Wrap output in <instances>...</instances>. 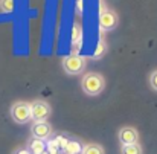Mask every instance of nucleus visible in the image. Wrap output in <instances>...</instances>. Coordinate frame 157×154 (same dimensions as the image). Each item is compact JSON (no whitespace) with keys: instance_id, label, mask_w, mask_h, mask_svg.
Instances as JSON below:
<instances>
[{"instance_id":"1","label":"nucleus","mask_w":157,"mask_h":154,"mask_svg":"<svg viewBox=\"0 0 157 154\" xmlns=\"http://www.w3.org/2000/svg\"><path fill=\"white\" fill-rule=\"evenodd\" d=\"M81 89L89 96H98L104 92L105 78L98 72H87L86 75H82Z\"/></svg>"},{"instance_id":"2","label":"nucleus","mask_w":157,"mask_h":154,"mask_svg":"<svg viewBox=\"0 0 157 154\" xmlns=\"http://www.w3.org/2000/svg\"><path fill=\"white\" fill-rule=\"evenodd\" d=\"M86 63H87V60L84 56H81V55H72V53L63 56V60H61L63 70L67 75H73V76L75 75H81L86 70V66H87Z\"/></svg>"},{"instance_id":"3","label":"nucleus","mask_w":157,"mask_h":154,"mask_svg":"<svg viewBox=\"0 0 157 154\" xmlns=\"http://www.w3.org/2000/svg\"><path fill=\"white\" fill-rule=\"evenodd\" d=\"M9 113H11V117L15 124H20V125H25L28 122H31V104L26 102V101H17L11 105L9 108Z\"/></svg>"},{"instance_id":"4","label":"nucleus","mask_w":157,"mask_h":154,"mask_svg":"<svg viewBox=\"0 0 157 154\" xmlns=\"http://www.w3.org/2000/svg\"><path fill=\"white\" fill-rule=\"evenodd\" d=\"M29 104H31V119L34 122H44L52 114L51 104L44 99H35L34 102Z\"/></svg>"},{"instance_id":"5","label":"nucleus","mask_w":157,"mask_h":154,"mask_svg":"<svg viewBox=\"0 0 157 154\" xmlns=\"http://www.w3.org/2000/svg\"><path fill=\"white\" fill-rule=\"evenodd\" d=\"M119 25V15L116 14V11L110 9V8H104L101 9V14H99V28L101 31H113L116 29Z\"/></svg>"},{"instance_id":"6","label":"nucleus","mask_w":157,"mask_h":154,"mask_svg":"<svg viewBox=\"0 0 157 154\" xmlns=\"http://www.w3.org/2000/svg\"><path fill=\"white\" fill-rule=\"evenodd\" d=\"M31 133H32V137L46 142V141L52 136L53 128L48 121H44V122H34V125H32V128H31Z\"/></svg>"},{"instance_id":"7","label":"nucleus","mask_w":157,"mask_h":154,"mask_svg":"<svg viewBox=\"0 0 157 154\" xmlns=\"http://www.w3.org/2000/svg\"><path fill=\"white\" fill-rule=\"evenodd\" d=\"M117 137H119V142L121 145H131V144H137L139 142V131L134 128V127H122L117 133Z\"/></svg>"},{"instance_id":"8","label":"nucleus","mask_w":157,"mask_h":154,"mask_svg":"<svg viewBox=\"0 0 157 154\" xmlns=\"http://www.w3.org/2000/svg\"><path fill=\"white\" fill-rule=\"evenodd\" d=\"M84 43V29L82 25L79 21L73 23V29H72V55H78L79 49L82 48Z\"/></svg>"},{"instance_id":"9","label":"nucleus","mask_w":157,"mask_h":154,"mask_svg":"<svg viewBox=\"0 0 157 154\" xmlns=\"http://www.w3.org/2000/svg\"><path fill=\"white\" fill-rule=\"evenodd\" d=\"M26 150L31 154H43V153H46V142L32 137V139L28 142V148H26Z\"/></svg>"},{"instance_id":"10","label":"nucleus","mask_w":157,"mask_h":154,"mask_svg":"<svg viewBox=\"0 0 157 154\" xmlns=\"http://www.w3.org/2000/svg\"><path fill=\"white\" fill-rule=\"evenodd\" d=\"M82 148H84V145L79 141L69 139L66 147L63 148V154H81L82 153Z\"/></svg>"},{"instance_id":"11","label":"nucleus","mask_w":157,"mask_h":154,"mask_svg":"<svg viewBox=\"0 0 157 154\" xmlns=\"http://www.w3.org/2000/svg\"><path fill=\"white\" fill-rule=\"evenodd\" d=\"M107 51H108V46L105 43L104 35H101L99 37V41H98V46H96V49H95L93 55H92V60H101V58H104Z\"/></svg>"},{"instance_id":"12","label":"nucleus","mask_w":157,"mask_h":154,"mask_svg":"<svg viewBox=\"0 0 157 154\" xmlns=\"http://www.w3.org/2000/svg\"><path fill=\"white\" fill-rule=\"evenodd\" d=\"M121 154H144V148L139 142L131 145H121Z\"/></svg>"},{"instance_id":"13","label":"nucleus","mask_w":157,"mask_h":154,"mask_svg":"<svg viewBox=\"0 0 157 154\" xmlns=\"http://www.w3.org/2000/svg\"><path fill=\"white\" fill-rule=\"evenodd\" d=\"M81 154H105V151H104V148H102V145L92 142V144H86L84 145Z\"/></svg>"},{"instance_id":"14","label":"nucleus","mask_w":157,"mask_h":154,"mask_svg":"<svg viewBox=\"0 0 157 154\" xmlns=\"http://www.w3.org/2000/svg\"><path fill=\"white\" fill-rule=\"evenodd\" d=\"M15 8V2L14 0H0V11L3 14H12Z\"/></svg>"},{"instance_id":"15","label":"nucleus","mask_w":157,"mask_h":154,"mask_svg":"<svg viewBox=\"0 0 157 154\" xmlns=\"http://www.w3.org/2000/svg\"><path fill=\"white\" fill-rule=\"evenodd\" d=\"M148 83H150V87H151L154 92H157V69L156 70H153V72L150 73Z\"/></svg>"},{"instance_id":"16","label":"nucleus","mask_w":157,"mask_h":154,"mask_svg":"<svg viewBox=\"0 0 157 154\" xmlns=\"http://www.w3.org/2000/svg\"><path fill=\"white\" fill-rule=\"evenodd\" d=\"M76 14L78 15H82L84 14V0H76Z\"/></svg>"},{"instance_id":"17","label":"nucleus","mask_w":157,"mask_h":154,"mask_svg":"<svg viewBox=\"0 0 157 154\" xmlns=\"http://www.w3.org/2000/svg\"><path fill=\"white\" fill-rule=\"evenodd\" d=\"M14 154H31V153H29L26 148H20V150H17V151H15Z\"/></svg>"},{"instance_id":"18","label":"nucleus","mask_w":157,"mask_h":154,"mask_svg":"<svg viewBox=\"0 0 157 154\" xmlns=\"http://www.w3.org/2000/svg\"><path fill=\"white\" fill-rule=\"evenodd\" d=\"M61 154H63V153H61Z\"/></svg>"}]
</instances>
